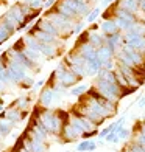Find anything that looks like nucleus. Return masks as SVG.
I'll list each match as a JSON object with an SVG mask.
<instances>
[{"mask_svg":"<svg viewBox=\"0 0 145 152\" xmlns=\"http://www.w3.org/2000/svg\"><path fill=\"white\" fill-rule=\"evenodd\" d=\"M56 102V96H55L53 90L50 87H44V88H41V92H39V96H38V107L41 109H52L53 104Z\"/></svg>","mask_w":145,"mask_h":152,"instance_id":"f257e3e1","label":"nucleus"},{"mask_svg":"<svg viewBox=\"0 0 145 152\" xmlns=\"http://www.w3.org/2000/svg\"><path fill=\"white\" fill-rule=\"evenodd\" d=\"M2 115L5 116L6 120H10L13 124H14V126L28 118V112H22L20 109H17L16 106H13V104L10 107H6L3 112H2Z\"/></svg>","mask_w":145,"mask_h":152,"instance_id":"f03ea898","label":"nucleus"},{"mask_svg":"<svg viewBox=\"0 0 145 152\" xmlns=\"http://www.w3.org/2000/svg\"><path fill=\"white\" fill-rule=\"evenodd\" d=\"M34 28H38V30L44 31V33H48V34H50V36H53V37H58V39L61 37L58 28H56V26H55L47 17H41L38 22H36V25H34Z\"/></svg>","mask_w":145,"mask_h":152,"instance_id":"7ed1b4c3","label":"nucleus"},{"mask_svg":"<svg viewBox=\"0 0 145 152\" xmlns=\"http://www.w3.org/2000/svg\"><path fill=\"white\" fill-rule=\"evenodd\" d=\"M22 144L28 152H48V146L44 141H33L28 137L22 135Z\"/></svg>","mask_w":145,"mask_h":152,"instance_id":"20e7f679","label":"nucleus"},{"mask_svg":"<svg viewBox=\"0 0 145 152\" xmlns=\"http://www.w3.org/2000/svg\"><path fill=\"white\" fill-rule=\"evenodd\" d=\"M30 34H33L34 39H36L38 42H41V44H56V42H61V39L53 37V36H50L48 33H44V31H41V30H38V28L30 30Z\"/></svg>","mask_w":145,"mask_h":152,"instance_id":"39448f33","label":"nucleus"},{"mask_svg":"<svg viewBox=\"0 0 145 152\" xmlns=\"http://www.w3.org/2000/svg\"><path fill=\"white\" fill-rule=\"evenodd\" d=\"M20 51H22V53H24V56L28 59V61H31L33 64H39V62L44 59V58H42V54H41V51H39V50H34V48L22 47V48H20Z\"/></svg>","mask_w":145,"mask_h":152,"instance_id":"423d86ee","label":"nucleus"},{"mask_svg":"<svg viewBox=\"0 0 145 152\" xmlns=\"http://www.w3.org/2000/svg\"><path fill=\"white\" fill-rule=\"evenodd\" d=\"M114 56H115V53L108 45H101L100 48H97V59H98L101 64L103 62H108V61H112Z\"/></svg>","mask_w":145,"mask_h":152,"instance_id":"0eeeda50","label":"nucleus"},{"mask_svg":"<svg viewBox=\"0 0 145 152\" xmlns=\"http://www.w3.org/2000/svg\"><path fill=\"white\" fill-rule=\"evenodd\" d=\"M13 106H16L17 109L22 110V112H28L30 107L33 106V98L30 95H22V96H19V98L13 102Z\"/></svg>","mask_w":145,"mask_h":152,"instance_id":"6e6552de","label":"nucleus"},{"mask_svg":"<svg viewBox=\"0 0 145 152\" xmlns=\"http://www.w3.org/2000/svg\"><path fill=\"white\" fill-rule=\"evenodd\" d=\"M8 14H11L13 17L17 20L19 26H20V25H27V23H25L27 16L24 14V11H22V8H20V3H19V2H17L16 5H13V6H11L10 11H8Z\"/></svg>","mask_w":145,"mask_h":152,"instance_id":"1a4fd4ad","label":"nucleus"},{"mask_svg":"<svg viewBox=\"0 0 145 152\" xmlns=\"http://www.w3.org/2000/svg\"><path fill=\"white\" fill-rule=\"evenodd\" d=\"M100 28H101V34L105 37L106 36H111V34H114V33H119V28H117L114 19H105Z\"/></svg>","mask_w":145,"mask_h":152,"instance_id":"9d476101","label":"nucleus"},{"mask_svg":"<svg viewBox=\"0 0 145 152\" xmlns=\"http://www.w3.org/2000/svg\"><path fill=\"white\" fill-rule=\"evenodd\" d=\"M105 36L98 31H89V36H87V42L91 44L94 48H100L101 45H105Z\"/></svg>","mask_w":145,"mask_h":152,"instance_id":"9b49d317","label":"nucleus"},{"mask_svg":"<svg viewBox=\"0 0 145 152\" xmlns=\"http://www.w3.org/2000/svg\"><path fill=\"white\" fill-rule=\"evenodd\" d=\"M117 6L128 11V12H133V14L139 11V2H137V0H119Z\"/></svg>","mask_w":145,"mask_h":152,"instance_id":"f8f14e48","label":"nucleus"},{"mask_svg":"<svg viewBox=\"0 0 145 152\" xmlns=\"http://www.w3.org/2000/svg\"><path fill=\"white\" fill-rule=\"evenodd\" d=\"M13 129H14V124H13L10 120H6L5 116L0 113V134L3 135V138L11 135L13 134Z\"/></svg>","mask_w":145,"mask_h":152,"instance_id":"ddd939ff","label":"nucleus"},{"mask_svg":"<svg viewBox=\"0 0 145 152\" xmlns=\"http://www.w3.org/2000/svg\"><path fill=\"white\" fill-rule=\"evenodd\" d=\"M89 90V86L87 84H77L69 88V95L75 96V98H81V96H84Z\"/></svg>","mask_w":145,"mask_h":152,"instance_id":"4468645a","label":"nucleus"},{"mask_svg":"<svg viewBox=\"0 0 145 152\" xmlns=\"http://www.w3.org/2000/svg\"><path fill=\"white\" fill-rule=\"evenodd\" d=\"M95 148H97V143L95 141H92V140H83L78 146H77V151L78 152H92V151H95Z\"/></svg>","mask_w":145,"mask_h":152,"instance_id":"2eb2a0df","label":"nucleus"},{"mask_svg":"<svg viewBox=\"0 0 145 152\" xmlns=\"http://www.w3.org/2000/svg\"><path fill=\"white\" fill-rule=\"evenodd\" d=\"M34 82H36V79H34L33 76H30V75H27L25 78H24V81L19 84V87L24 88V90H30V88L34 86Z\"/></svg>","mask_w":145,"mask_h":152,"instance_id":"dca6fc26","label":"nucleus"},{"mask_svg":"<svg viewBox=\"0 0 145 152\" xmlns=\"http://www.w3.org/2000/svg\"><path fill=\"white\" fill-rule=\"evenodd\" d=\"M98 16H100V8H94L92 11H89V14L86 16V23H94Z\"/></svg>","mask_w":145,"mask_h":152,"instance_id":"f3484780","label":"nucleus"},{"mask_svg":"<svg viewBox=\"0 0 145 152\" xmlns=\"http://www.w3.org/2000/svg\"><path fill=\"white\" fill-rule=\"evenodd\" d=\"M83 28H84V22H83V20H77L73 25V34H81Z\"/></svg>","mask_w":145,"mask_h":152,"instance_id":"a211bd4d","label":"nucleus"},{"mask_svg":"<svg viewBox=\"0 0 145 152\" xmlns=\"http://www.w3.org/2000/svg\"><path fill=\"white\" fill-rule=\"evenodd\" d=\"M45 86V79H39V81H36V82H34V86H33V88H34V90H41V88H42Z\"/></svg>","mask_w":145,"mask_h":152,"instance_id":"6ab92c4d","label":"nucleus"},{"mask_svg":"<svg viewBox=\"0 0 145 152\" xmlns=\"http://www.w3.org/2000/svg\"><path fill=\"white\" fill-rule=\"evenodd\" d=\"M55 5H56V0H44V6H42V8L50 10V8H53Z\"/></svg>","mask_w":145,"mask_h":152,"instance_id":"aec40b11","label":"nucleus"},{"mask_svg":"<svg viewBox=\"0 0 145 152\" xmlns=\"http://www.w3.org/2000/svg\"><path fill=\"white\" fill-rule=\"evenodd\" d=\"M137 106H139L141 109L145 107V96H142V98H139V102H137Z\"/></svg>","mask_w":145,"mask_h":152,"instance_id":"412c9836","label":"nucleus"},{"mask_svg":"<svg viewBox=\"0 0 145 152\" xmlns=\"http://www.w3.org/2000/svg\"><path fill=\"white\" fill-rule=\"evenodd\" d=\"M3 110H5V109H3V106H2V104H0V112H3Z\"/></svg>","mask_w":145,"mask_h":152,"instance_id":"4be33fe9","label":"nucleus"},{"mask_svg":"<svg viewBox=\"0 0 145 152\" xmlns=\"http://www.w3.org/2000/svg\"><path fill=\"white\" fill-rule=\"evenodd\" d=\"M0 141H3V135L2 134H0Z\"/></svg>","mask_w":145,"mask_h":152,"instance_id":"5701e85b","label":"nucleus"},{"mask_svg":"<svg viewBox=\"0 0 145 152\" xmlns=\"http://www.w3.org/2000/svg\"><path fill=\"white\" fill-rule=\"evenodd\" d=\"M109 2H112V0H105V3H109Z\"/></svg>","mask_w":145,"mask_h":152,"instance_id":"b1692460","label":"nucleus"}]
</instances>
